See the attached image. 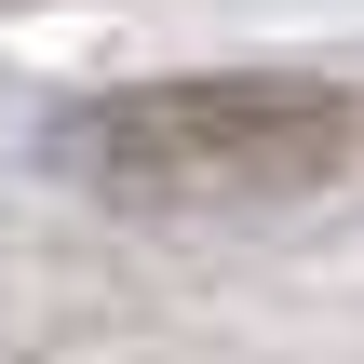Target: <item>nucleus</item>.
<instances>
[{
    "label": "nucleus",
    "mask_w": 364,
    "mask_h": 364,
    "mask_svg": "<svg viewBox=\"0 0 364 364\" xmlns=\"http://www.w3.org/2000/svg\"><path fill=\"white\" fill-rule=\"evenodd\" d=\"M364 149L351 81H297V68H216V81H122L41 122V162L122 216H243V203H297Z\"/></svg>",
    "instance_id": "f257e3e1"
}]
</instances>
